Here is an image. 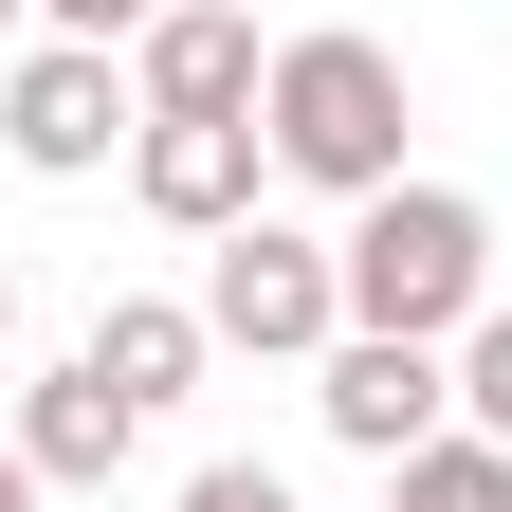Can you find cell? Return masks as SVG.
Listing matches in <instances>:
<instances>
[{
	"instance_id": "cell-1",
	"label": "cell",
	"mask_w": 512,
	"mask_h": 512,
	"mask_svg": "<svg viewBox=\"0 0 512 512\" xmlns=\"http://www.w3.org/2000/svg\"><path fill=\"white\" fill-rule=\"evenodd\" d=\"M403 55H384L366 19H311L275 37V74H256V147H275V183H311V202H366V183H403Z\"/></svg>"
},
{
	"instance_id": "cell-2",
	"label": "cell",
	"mask_w": 512,
	"mask_h": 512,
	"mask_svg": "<svg viewBox=\"0 0 512 512\" xmlns=\"http://www.w3.org/2000/svg\"><path fill=\"white\" fill-rule=\"evenodd\" d=\"M330 275H348V330L458 348L476 311H494V202H476V183H366L348 238H330Z\"/></svg>"
},
{
	"instance_id": "cell-3",
	"label": "cell",
	"mask_w": 512,
	"mask_h": 512,
	"mask_svg": "<svg viewBox=\"0 0 512 512\" xmlns=\"http://www.w3.org/2000/svg\"><path fill=\"white\" fill-rule=\"evenodd\" d=\"M202 330L256 348V366H311V348L348 330L330 238H293V220H220V238H202Z\"/></svg>"
},
{
	"instance_id": "cell-4",
	"label": "cell",
	"mask_w": 512,
	"mask_h": 512,
	"mask_svg": "<svg viewBox=\"0 0 512 512\" xmlns=\"http://www.w3.org/2000/svg\"><path fill=\"white\" fill-rule=\"evenodd\" d=\"M128 128H147V92H128V37H37L19 74H0V147H19L37 183L128 165Z\"/></svg>"
},
{
	"instance_id": "cell-5",
	"label": "cell",
	"mask_w": 512,
	"mask_h": 512,
	"mask_svg": "<svg viewBox=\"0 0 512 512\" xmlns=\"http://www.w3.org/2000/svg\"><path fill=\"white\" fill-rule=\"evenodd\" d=\"M311 403H330L348 458H421V439L458 421V348H421V330H330V348H311Z\"/></svg>"
},
{
	"instance_id": "cell-6",
	"label": "cell",
	"mask_w": 512,
	"mask_h": 512,
	"mask_svg": "<svg viewBox=\"0 0 512 512\" xmlns=\"http://www.w3.org/2000/svg\"><path fill=\"white\" fill-rule=\"evenodd\" d=\"M256 183H275L256 110H147V128H128V202H147L165 238H220V220H256Z\"/></svg>"
},
{
	"instance_id": "cell-7",
	"label": "cell",
	"mask_w": 512,
	"mask_h": 512,
	"mask_svg": "<svg viewBox=\"0 0 512 512\" xmlns=\"http://www.w3.org/2000/svg\"><path fill=\"white\" fill-rule=\"evenodd\" d=\"M19 458H37L55 494H110L128 458H147V403H128V384L74 348V366H37V384H19Z\"/></svg>"
},
{
	"instance_id": "cell-8",
	"label": "cell",
	"mask_w": 512,
	"mask_h": 512,
	"mask_svg": "<svg viewBox=\"0 0 512 512\" xmlns=\"http://www.w3.org/2000/svg\"><path fill=\"white\" fill-rule=\"evenodd\" d=\"M256 74H275V37H256L238 0H165V19L128 37V92L147 110H256Z\"/></svg>"
},
{
	"instance_id": "cell-9",
	"label": "cell",
	"mask_w": 512,
	"mask_h": 512,
	"mask_svg": "<svg viewBox=\"0 0 512 512\" xmlns=\"http://www.w3.org/2000/svg\"><path fill=\"white\" fill-rule=\"evenodd\" d=\"M202 348H220V330H202V293H110V311H92V366H110L147 421L202 384Z\"/></svg>"
},
{
	"instance_id": "cell-10",
	"label": "cell",
	"mask_w": 512,
	"mask_h": 512,
	"mask_svg": "<svg viewBox=\"0 0 512 512\" xmlns=\"http://www.w3.org/2000/svg\"><path fill=\"white\" fill-rule=\"evenodd\" d=\"M384 512H512V439H476V421H439L421 458H384Z\"/></svg>"
},
{
	"instance_id": "cell-11",
	"label": "cell",
	"mask_w": 512,
	"mask_h": 512,
	"mask_svg": "<svg viewBox=\"0 0 512 512\" xmlns=\"http://www.w3.org/2000/svg\"><path fill=\"white\" fill-rule=\"evenodd\" d=\"M458 421L512 439V311H476V330H458Z\"/></svg>"
},
{
	"instance_id": "cell-12",
	"label": "cell",
	"mask_w": 512,
	"mask_h": 512,
	"mask_svg": "<svg viewBox=\"0 0 512 512\" xmlns=\"http://www.w3.org/2000/svg\"><path fill=\"white\" fill-rule=\"evenodd\" d=\"M183 512H293V494L256 476V458H202V476H183Z\"/></svg>"
},
{
	"instance_id": "cell-13",
	"label": "cell",
	"mask_w": 512,
	"mask_h": 512,
	"mask_svg": "<svg viewBox=\"0 0 512 512\" xmlns=\"http://www.w3.org/2000/svg\"><path fill=\"white\" fill-rule=\"evenodd\" d=\"M37 19H55V37H147L165 0H37Z\"/></svg>"
},
{
	"instance_id": "cell-14",
	"label": "cell",
	"mask_w": 512,
	"mask_h": 512,
	"mask_svg": "<svg viewBox=\"0 0 512 512\" xmlns=\"http://www.w3.org/2000/svg\"><path fill=\"white\" fill-rule=\"evenodd\" d=\"M0 512H55V476H37V458H19V439H0Z\"/></svg>"
},
{
	"instance_id": "cell-15",
	"label": "cell",
	"mask_w": 512,
	"mask_h": 512,
	"mask_svg": "<svg viewBox=\"0 0 512 512\" xmlns=\"http://www.w3.org/2000/svg\"><path fill=\"white\" fill-rule=\"evenodd\" d=\"M0 348H19V275H0Z\"/></svg>"
},
{
	"instance_id": "cell-16",
	"label": "cell",
	"mask_w": 512,
	"mask_h": 512,
	"mask_svg": "<svg viewBox=\"0 0 512 512\" xmlns=\"http://www.w3.org/2000/svg\"><path fill=\"white\" fill-rule=\"evenodd\" d=\"M0 37H19V0H0Z\"/></svg>"
}]
</instances>
